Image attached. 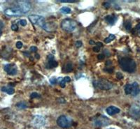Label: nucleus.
I'll return each instance as SVG.
<instances>
[{
  "label": "nucleus",
  "instance_id": "6e6552de",
  "mask_svg": "<svg viewBox=\"0 0 140 129\" xmlns=\"http://www.w3.org/2000/svg\"><path fill=\"white\" fill-rule=\"evenodd\" d=\"M46 124V119L44 117L40 116V115H37L33 119V125L34 127L39 128Z\"/></svg>",
  "mask_w": 140,
  "mask_h": 129
},
{
  "label": "nucleus",
  "instance_id": "4c0bfd02",
  "mask_svg": "<svg viewBox=\"0 0 140 129\" xmlns=\"http://www.w3.org/2000/svg\"><path fill=\"white\" fill-rule=\"evenodd\" d=\"M64 80H65L66 82H68L71 81V78H70L69 77H68V76H67V77H65V78H64Z\"/></svg>",
  "mask_w": 140,
  "mask_h": 129
},
{
  "label": "nucleus",
  "instance_id": "393cba45",
  "mask_svg": "<svg viewBox=\"0 0 140 129\" xmlns=\"http://www.w3.org/2000/svg\"><path fill=\"white\" fill-rule=\"evenodd\" d=\"M30 97L32 98H37V97H40V95L37 92H33V93H32V94L30 95Z\"/></svg>",
  "mask_w": 140,
  "mask_h": 129
},
{
  "label": "nucleus",
  "instance_id": "4be33fe9",
  "mask_svg": "<svg viewBox=\"0 0 140 129\" xmlns=\"http://www.w3.org/2000/svg\"><path fill=\"white\" fill-rule=\"evenodd\" d=\"M114 39H115V36L113 35V34H110L108 37L106 38L105 39V43H109L111 42Z\"/></svg>",
  "mask_w": 140,
  "mask_h": 129
},
{
  "label": "nucleus",
  "instance_id": "f3484780",
  "mask_svg": "<svg viewBox=\"0 0 140 129\" xmlns=\"http://www.w3.org/2000/svg\"><path fill=\"white\" fill-rule=\"evenodd\" d=\"M1 90H2V92H6L8 94H9V95L14 94L15 92L14 89L13 87H2Z\"/></svg>",
  "mask_w": 140,
  "mask_h": 129
},
{
  "label": "nucleus",
  "instance_id": "20e7f679",
  "mask_svg": "<svg viewBox=\"0 0 140 129\" xmlns=\"http://www.w3.org/2000/svg\"><path fill=\"white\" fill-rule=\"evenodd\" d=\"M57 124L60 127L63 128H68L71 126L72 121L70 118L65 115H62L57 120Z\"/></svg>",
  "mask_w": 140,
  "mask_h": 129
},
{
  "label": "nucleus",
  "instance_id": "dca6fc26",
  "mask_svg": "<svg viewBox=\"0 0 140 129\" xmlns=\"http://www.w3.org/2000/svg\"><path fill=\"white\" fill-rule=\"evenodd\" d=\"M58 64L56 61L54 60V59H51V60L48 61V63L46 64V69H53V68H55V67L58 66Z\"/></svg>",
  "mask_w": 140,
  "mask_h": 129
},
{
  "label": "nucleus",
  "instance_id": "0eeeda50",
  "mask_svg": "<svg viewBox=\"0 0 140 129\" xmlns=\"http://www.w3.org/2000/svg\"><path fill=\"white\" fill-rule=\"evenodd\" d=\"M4 13L9 17H14V16H20L23 13L21 12V10L18 8L17 7H13V8H6L4 10Z\"/></svg>",
  "mask_w": 140,
  "mask_h": 129
},
{
  "label": "nucleus",
  "instance_id": "ea45409f",
  "mask_svg": "<svg viewBox=\"0 0 140 129\" xmlns=\"http://www.w3.org/2000/svg\"><path fill=\"white\" fill-rule=\"evenodd\" d=\"M2 25V24L1 23H0V36H1V35H2V29H1V26Z\"/></svg>",
  "mask_w": 140,
  "mask_h": 129
},
{
  "label": "nucleus",
  "instance_id": "a878e982",
  "mask_svg": "<svg viewBox=\"0 0 140 129\" xmlns=\"http://www.w3.org/2000/svg\"><path fill=\"white\" fill-rule=\"evenodd\" d=\"M11 29H12L13 31H16L18 30V25H16V24H13L12 25H11Z\"/></svg>",
  "mask_w": 140,
  "mask_h": 129
},
{
  "label": "nucleus",
  "instance_id": "aec40b11",
  "mask_svg": "<svg viewBox=\"0 0 140 129\" xmlns=\"http://www.w3.org/2000/svg\"><path fill=\"white\" fill-rule=\"evenodd\" d=\"M60 10L61 13H63L64 14H68V13H70L71 12V8L67 7V6H63L60 9Z\"/></svg>",
  "mask_w": 140,
  "mask_h": 129
},
{
  "label": "nucleus",
  "instance_id": "cd10ccee",
  "mask_svg": "<svg viewBox=\"0 0 140 129\" xmlns=\"http://www.w3.org/2000/svg\"><path fill=\"white\" fill-rule=\"evenodd\" d=\"M59 2H63V3H74V2H76V1H74V0H60Z\"/></svg>",
  "mask_w": 140,
  "mask_h": 129
},
{
  "label": "nucleus",
  "instance_id": "9d476101",
  "mask_svg": "<svg viewBox=\"0 0 140 129\" xmlns=\"http://www.w3.org/2000/svg\"><path fill=\"white\" fill-rule=\"evenodd\" d=\"M109 124V119H107V117H100L98 118L95 119L94 121L95 126H99V127H102L104 126H107Z\"/></svg>",
  "mask_w": 140,
  "mask_h": 129
},
{
  "label": "nucleus",
  "instance_id": "f704fd0d",
  "mask_svg": "<svg viewBox=\"0 0 140 129\" xmlns=\"http://www.w3.org/2000/svg\"><path fill=\"white\" fill-rule=\"evenodd\" d=\"M37 50V48L36 46H32L31 48H30V51H31V52H36Z\"/></svg>",
  "mask_w": 140,
  "mask_h": 129
},
{
  "label": "nucleus",
  "instance_id": "f03ea898",
  "mask_svg": "<svg viewBox=\"0 0 140 129\" xmlns=\"http://www.w3.org/2000/svg\"><path fill=\"white\" fill-rule=\"evenodd\" d=\"M93 86L95 88L102 90H109L113 87V84L111 82L108 81L105 79H100L95 80L93 82Z\"/></svg>",
  "mask_w": 140,
  "mask_h": 129
},
{
  "label": "nucleus",
  "instance_id": "c9c22d12",
  "mask_svg": "<svg viewBox=\"0 0 140 129\" xmlns=\"http://www.w3.org/2000/svg\"><path fill=\"white\" fill-rule=\"evenodd\" d=\"M100 50V47H98V46H96V47L93 48V51H94V52H98Z\"/></svg>",
  "mask_w": 140,
  "mask_h": 129
},
{
  "label": "nucleus",
  "instance_id": "7c9ffc66",
  "mask_svg": "<svg viewBox=\"0 0 140 129\" xmlns=\"http://www.w3.org/2000/svg\"><path fill=\"white\" fill-rule=\"evenodd\" d=\"M103 5H104V6H105V8H109L110 6H111V3H110V2H105L104 4H103Z\"/></svg>",
  "mask_w": 140,
  "mask_h": 129
},
{
  "label": "nucleus",
  "instance_id": "c85d7f7f",
  "mask_svg": "<svg viewBox=\"0 0 140 129\" xmlns=\"http://www.w3.org/2000/svg\"><path fill=\"white\" fill-rule=\"evenodd\" d=\"M19 23H20V25H22V26H26V25H27V21H26V20H24V19L20 20L19 21Z\"/></svg>",
  "mask_w": 140,
  "mask_h": 129
},
{
  "label": "nucleus",
  "instance_id": "6ab92c4d",
  "mask_svg": "<svg viewBox=\"0 0 140 129\" xmlns=\"http://www.w3.org/2000/svg\"><path fill=\"white\" fill-rule=\"evenodd\" d=\"M125 92L127 95H129V94H131V92H132V84H128L125 86Z\"/></svg>",
  "mask_w": 140,
  "mask_h": 129
},
{
  "label": "nucleus",
  "instance_id": "72a5a7b5",
  "mask_svg": "<svg viewBox=\"0 0 140 129\" xmlns=\"http://www.w3.org/2000/svg\"><path fill=\"white\" fill-rule=\"evenodd\" d=\"M75 45L77 48H80V47H81L82 46V42L80 41H78L76 42Z\"/></svg>",
  "mask_w": 140,
  "mask_h": 129
},
{
  "label": "nucleus",
  "instance_id": "ddd939ff",
  "mask_svg": "<svg viewBox=\"0 0 140 129\" xmlns=\"http://www.w3.org/2000/svg\"><path fill=\"white\" fill-rule=\"evenodd\" d=\"M107 111V113L110 116H112V115H116L118 113H120V109L116 108L115 106H109L108 107L106 110Z\"/></svg>",
  "mask_w": 140,
  "mask_h": 129
},
{
  "label": "nucleus",
  "instance_id": "a211bd4d",
  "mask_svg": "<svg viewBox=\"0 0 140 129\" xmlns=\"http://www.w3.org/2000/svg\"><path fill=\"white\" fill-rule=\"evenodd\" d=\"M73 70V66H72V64L71 63H67L66 64L65 66V68L63 69V72H65V73H69L71 72V71Z\"/></svg>",
  "mask_w": 140,
  "mask_h": 129
},
{
  "label": "nucleus",
  "instance_id": "c756f323",
  "mask_svg": "<svg viewBox=\"0 0 140 129\" xmlns=\"http://www.w3.org/2000/svg\"><path fill=\"white\" fill-rule=\"evenodd\" d=\"M50 82L52 84V85H55V84H56V82H57L56 78H55V77H52V78H50Z\"/></svg>",
  "mask_w": 140,
  "mask_h": 129
},
{
  "label": "nucleus",
  "instance_id": "a19ab883",
  "mask_svg": "<svg viewBox=\"0 0 140 129\" xmlns=\"http://www.w3.org/2000/svg\"><path fill=\"white\" fill-rule=\"evenodd\" d=\"M90 44L92 45V44H95V42L93 41H90Z\"/></svg>",
  "mask_w": 140,
  "mask_h": 129
},
{
  "label": "nucleus",
  "instance_id": "58836bf2",
  "mask_svg": "<svg viewBox=\"0 0 140 129\" xmlns=\"http://www.w3.org/2000/svg\"><path fill=\"white\" fill-rule=\"evenodd\" d=\"M97 46H98V47H100V48L101 46H102V43H100V42L97 43Z\"/></svg>",
  "mask_w": 140,
  "mask_h": 129
},
{
  "label": "nucleus",
  "instance_id": "9b49d317",
  "mask_svg": "<svg viewBox=\"0 0 140 129\" xmlns=\"http://www.w3.org/2000/svg\"><path fill=\"white\" fill-rule=\"evenodd\" d=\"M130 114L132 117L135 119H139L140 118V108L137 105H133L131 107L130 110Z\"/></svg>",
  "mask_w": 140,
  "mask_h": 129
},
{
  "label": "nucleus",
  "instance_id": "5701e85b",
  "mask_svg": "<svg viewBox=\"0 0 140 129\" xmlns=\"http://www.w3.org/2000/svg\"><path fill=\"white\" fill-rule=\"evenodd\" d=\"M125 27H126V30L130 31V29H132V23H131V22L129 20L126 21V23H125Z\"/></svg>",
  "mask_w": 140,
  "mask_h": 129
},
{
  "label": "nucleus",
  "instance_id": "79ce46f5",
  "mask_svg": "<svg viewBox=\"0 0 140 129\" xmlns=\"http://www.w3.org/2000/svg\"><path fill=\"white\" fill-rule=\"evenodd\" d=\"M36 58H37V59H39V55L38 54H36Z\"/></svg>",
  "mask_w": 140,
  "mask_h": 129
},
{
  "label": "nucleus",
  "instance_id": "412c9836",
  "mask_svg": "<svg viewBox=\"0 0 140 129\" xmlns=\"http://www.w3.org/2000/svg\"><path fill=\"white\" fill-rule=\"evenodd\" d=\"M16 107L20 109H25L27 108V105L26 103L24 102V101H21V102H19L17 103Z\"/></svg>",
  "mask_w": 140,
  "mask_h": 129
},
{
  "label": "nucleus",
  "instance_id": "7ed1b4c3",
  "mask_svg": "<svg viewBox=\"0 0 140 129\" xmlns=\"http://www.w3.org/2000/svg\"><path fill=\"white\" fill-rule=\"evenodd\" d=\"M61 28L64 30V31H68V32H71L73 31L76 29V27L77 26V23L75 20H71V19H65L62 21L61 23Z\"/></svg>",
  "mask_w": 140,
  "mask_h": 129
},
{
  "label": "nucleus",
  "instance_id": "4468645a",
  "mask_svg": "<svg viewBox=\"0 0 140 129\" xmlns=\"http://www.w3.org/2000/svg\"><path fill=\"white\" fill-rule=\"evenodd\" d=\"M140 92V88L137 82H133L132 84V92L131 95L133 96H137Z\"/></svg>",
  "mask_w": 140,
  "mask_h": 129
},
{
  "label": "nucleus",
  "instance_id": "bb28decb",
  "mask_svg": "<svg viewBox=\"0 0 140 129\" xmlns=\"http://www.w3.org/2000/svg\"><path fill=\"white\" fill-rule=\"evenodd\" d=\"M15 46H16V48H18V49H20V48H23V43L21 41H18L16 43V45H15Z\"/></svg>",
  "mask_w": 140,
  "mask_h": 129
},
{
  "label": "nucleus",
  "instance_id": "b1692460",
  "mask_svg": "<svg viewBox=\"0 0 140 129\" xmlns=\"http://www.w3.org/2000/svg\"><path fill=\"white\" fill-rule=\"evenodd\" d=\"M134 31L140 35V23L136 25V27L134 28Z\"/></svg>",
  "mask_w": 140,
  "mask_h": 129
},
{
  "label": "nucleus",
  "instance_id": "39448f33",
  "mask_svg": "<svg viewBox=\"0 0 140 129\" xmlns=\"http://www.w3.org/2000/svg\"><path fill=\"white\" fill-rule=\"evenodd\" d=\"M16 3L17 4L15 7L19 8L23 14H25L26 13H28L29 10H31V4H30L29 2H27V1H18Z\"/></svg>",
  "mask_w": 140,
  "mask_h": 129
},
{
  "label": "nucleus",
  "instance_id": "473e14b6",
  "mask_svg": "<svg viewBox=\"0 0 140 129\" xmlns=\"http://www.w3.org/2000/svg\"><path fill=\"white\" fill-rule=\"evenodd\" d=\"M105 57V54H99L98 56H97V58H98L99 60H102V59H104Z\"/></svg>",
  "mask_w": 140,
  "mask_h": 129
},
{
  "label": "nucleus",
  "instance_id": "f257e3e1",
  "mask_svg": "<svg viewBox=\"0 0 140 129\" xmlns=\"http://www.w3.org/2000/svg\"><path fill=\"white\" fill-rule=\"evenodd\" d=\"M119 64L122 70L128 73H134L136 70V63L130 57H124L120 59Z\"/></svg>",
  "mask_w": 140,
  "mask_h": 129
},
{
  "label": "nucleus",
  "instance_id": "e433bc0d",
  "mask_svg": "<svg viewBox=\"0 0 140 129\" xmlns=\"http://www.w3.org/2000/svg\"><path fill=\"white\" fill-rule=\"evenodd\" d=\"M116 75H117V77L118 79H122L123 78V75L121 73H117Z\"/></svg>",
  "mask_w": 140,
  "mask_h": 129
},
{
  "label": "nucleus",
  "instance_id": "2f4dec72",
  "mask_svg": "<svg viewBox=\"0 0 140 129\" xmlns=\"http://www.w3.org/2000/svg\"><path fill=\"white\" fill-rule=\"evenodd\" d=\"M65 84H66V82H65V80H64V78H63V80H62V81L60 82V87H65Z\"/></svg>",
  "mask_w": 140,
  "mask_h": 129
},
{
  "label": "nucleus",
  "instance_id": "2eb2a0df",
  "mask_svg": "<svg viewBox=\"0 0 140 129\" xmlns=\"http://www.w3.org/2000/svg\"><path fill=\"white\" fill-rule=\"evenodd\" d=\"M42 28H43L44 30H46V31L50 32V31H53L55 29V27H54V24H53V23H45V24H44V26L42 27Z\"/></svg>",
  "mask_w": 140,
  "mask_h": 129
},
{
  "label": "nucleus",
  "instance_id": "423d86ee",
  "mask_svg": "<svg viewBox=\"0 0 140 129\" xmlns=\"http://www.w3.org/2000/svg\"><path fill=\"white\" fill-rule=\"evenodd\" d=\"M29 20L34 25H39L41 27H43L45 24V19L41 15H32L29 16Z\"/></svg>",
  "mask_w": 140,
  "mask_h": 129
},
{
  "label": "nucleus",
  "instance_id": "1a4fd4ad",
  "mask_svg": "<svg viewBox=\"0 0 140 129\" xmlns=\"http://www.w3.org/2000/svg\"><path fill=\"white\" fill-rule=\"evenodd\" d=\"M4 69V71L6 72V73L10 75H16L17 73H18V68L15 65L12 64L5 65Z\"/></svg>",
  "mask_w": 140,
  "mask_h": 129
},
{
  "label": "nucleus",
  "instance_id": "f8f14e48",
  "mask_svg": "<svg viewBox=\"0 0 140 129\" xmlns=\"http://www.w3.org/2000/svg\"><path fill=\"white\" fill-rule=\"evenodd\" d=\"M105 20L110 25H113L117 20V16L115 15H108L105 17Z\"/></svg>",
  "mask_w": 140,
  "mask_h": 129
}]
</instances>
